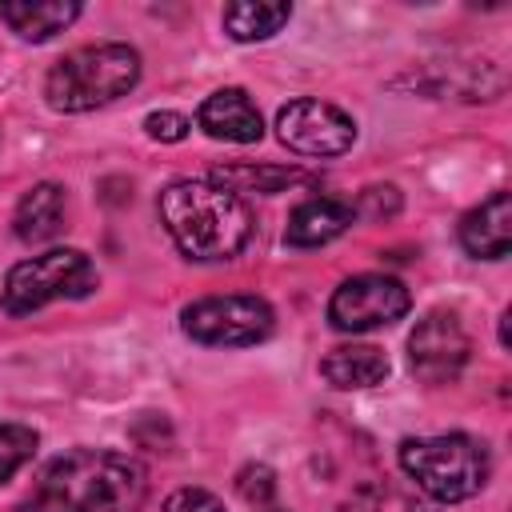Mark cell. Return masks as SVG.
<instances>
[{"label": "cell", "instance_id": "obj_1", "mask_svg": "<svg viewBox=\"0 0 512 512\" xmlns=\"http://www.w3.org/2000/svg\"><path fill=\"white\" fill-rule=\"evenodd\" d=\"M148 476L124 452L76 448L56 456L24 500V512H132L140 508Z\"/></svg>", "mask_w": 512, "mask_h": 512}, {"label": "cell", "instance_id": "obj_2", "mask_svg": "<svg viewBox=\"0 0 512 512\" xmlns=\"http://www.w3.org/2000/svg\"><path fill=\"white\" fill-rule=\"evenodd\" d=\"M160 220L188 260H232L252 236L244 196L216 180H172L160 192Z\"/></svg>", "mask_w": 512, "mask_h": 512}, {"label": "cell", "instance_id": "obj_3", "mask_svg": "<svg viewBox=\"0 0 512 512\" xmlns=\"http://www.w3.org/2000/svg\"><path fill=\"white\" fill-rule=\"evenodd\" d=\"M140 80V56L128 44H88L56 60L44 96L56 112H88L120 100Z\"/></svg>", "mask_w": 512, "mask_h": 512}, {"label": "cell", "instance_id": "obj_4", "mask_svg": "<svg viewBox=\"0 0 512 512\" xmlns=\"http://www.w3.org/2000/svg\"><path fill=\"white\" fill-rule=\"evenodd\" d=\"M400 468L440 504L468 500L488 480V452L480 440L448 432V436H420L400 444Z\"/></svg>", "mask_w": 512, "mask_h": 512}, {"label": "cell", "instance_id": "obj_5", "mask_svg": "<svg viewBox=\"0 0 512 512\" xmlns=\"http://www.w3.org/2000/svg\"><path fill=\"white\" fill-rule=\"evenodd\" d=\"M96 288V268L76 248H52L44 256L20 260L4 280V312L24 316L52 300H76Z\"/></svg>", "mask_w": 512, "mask_h": 512}, {"label": "cell", "instance_id": "obj_6", "mask_svg": "<svg viewBox=\"0 0 512 512\" xmlns=\"http://www.w3.org/2000/svg\"><path fill=\"white\" fill-rule=\"evenodd\" d=\"M184 332L212 348H244L260 344L272 332V308L260 296H204L184 308Z\"/></svg>", "mask_w": 512, "mask_h": 512}, {"label": "cell", "instance_id": "obj_7", "mask_svg": "<svg viewBox=\"0 0 512 512\" xmlns=\"http://www.w3.org/2000/svg\"><path fill=\"white\" fill-rule=\"evenodd\" d=\"M408 288L396 276H380V272H364L344 280L332 300H328V320L340 332H372L384 328L392 320H400L408 312Z\"/></svg>", "mask_w": 512, "mask_h": 512}, {"label": "cell", "instance_id": "obj_8", "mask_svg": "<svg viewBox=\"0 0 512 512\" xmlns=\"http://www.w3.org/2000/svg\"><path fill=\"white\" fill-rule=\"evenodd\" d=\"M276 136L300 156H340L356 140V124L328 100H292L276 112Z\"/></svg>", "mask_w": 512, "mask_h": 512}, {"label": "cell", "instance_id": "obj_9", "mask_svg": "<svg viewBox=\"0 0 512 512\" xmlns=\"http://www.w3.org/2000/svg\"><path fill=\"white\" fill-rule=\"evenodd\" d=\"M468 352H472V340L456 312H428L408 336V360L424 384L456 380L460 368L468 364Z\"/></svg>", "mask_w": 512, "mask_h": 512}, {"label": "cell", "instance_id": "obj_10", "mask_svg": "<svg viewBox=\"0 0 512 512\" xmlns=\"http://www.w3.org/2000/svg\"><path fill=\"white\" fill-rule=\"evenodd\" d=\"M196 124L212 140H232V144H252V140L264 136L260 112H256V104H252V96L244 88H220V92H212L200 104Z\"/></svg>", "mask_w": 512, "mask_h": 512}, {"label": "cell", "instance_id": "obj_11", "mask_svg": "<svg viewBox=\"0 0 512 512\" xmlns=\"http://www.w3.org/2000/svg\"><path fill=\"white\" fill-rule=\"evenodd\" d=\"M460 244L476 260H500L512 248V196L492 192L480 208H472L460 220Z\"/></svg>", "mask_w": 512, "mask_h": 512}, {"label": "cell", "instance_id": "obj_12", "mask_svg": "<svg viewBox=\"0 0 512 512\" xmlns=\"http://www.w3.org/2000/svg\"><path fill=\"white\" fill-rule=\"evenodd\" d=\"M352 220H356L352 204H344V200H336V196H312V200H304V204L288 216L284 240H288L292 248H320V244L336 240Z\"/></svg>", "mask_w": 512, "mask_h": 512}, {"label": "cell", "instance_id": "obj_13", "mask_svg": "<svg viewBox=\"0 0 512 512\" xmlns=\"http://www.w3.org/2000/svg\"><path fill=\"white\" fill-rule=\"evenodd\" d=\"M0 16L16 36L40 44V40H52L56 32H64L80 16V4L76 0H8V4H0Z\"/></svg>", "mask_w": 512, "mask_h": 512}, {"label": "cell", "instance_id": "obj_14", "mask_svg": "<svg viewBox=\"0 0 512 512\" xmlns=\"http://www.w3.org/2000/svg\"><path fill=\"white\" fill-rule=\"evenodd\" d=\"M320 372L332 388H372L388 376V356L372 344H340L320 360Z\"/></svg>", "mask_w": 512, "mask_h": 512}, {"label": "cell", "instance_id": "obj_15", "mask_svg": "<svg viewBox=\"0 0 512 512\" xmlns=\"http://www.w3.org/2000/svg\"><path fill=\"white\" fill-rule=\"evenodd\" d=\"M60 220H64V188L60 184H36L16 204V220L12 224H16V236L24 244H40V240L60 232Z\"/></svg>", "mask_w": 512, "mask_h": 512}, {"label": "cell", "instance_id": "obj_16", "mask_svg": "<svg viewBox=\"0 0 512 512\" xmlns=\"http://www.w3.org/2000/svg\"><path fill=\"white\" fill-rule=\"evenodd\" d=\"M288 16H292L288 4H252V0H244V4H228L224 8V32L232 40H240V44L268 40L288 24Z\"/></svg>", "mask_w": 512, "mask_h": 512}, {"label": "cell", "instance_id": "obj_17", "mask_svg": "<svg viewBox=\"0 0 512 512\" xmlns=\"http://www.w3.org/2000/svg\"><path fill=\"white\" fill-rule=\"evenodd\" d=\"M216 184H224L228 192L244 196V192H260V196H272V192H284L288 184L304 180L300 168H272V164H224L212 172Z\"/></svg>", "mask_w": 512, "mask_h": 512}, {"label": "cell", "instance_id": "obj_18", "mask_svg": "<svg viewBox=\"0 0 512 512\" xmlns=\"http://www.w3.org/2000/svg\"><path fill=\"white\" fill-rule=\"evenodd\" d=\"M36 452V432L24 428V424H0V484L20 468L28 464Z\"/></svg>", "mask_w": 512, "mask_h": 512}, {"label": "cell", "instance_id": "obj_19", "mask_svg": "<svg viewBox=\"0 0 512 512\" xmlns=\"http://www.w3.org/2000/svg\"><path fill=\"white\" fill-rule=\"evenodd\" d=\"M352 212H356V216H364V220L396 216V212H400V192H396L392 184H372V188H364V192H360V200L352 204Z\"/></svg>", "mask_w": 512, "mask_h": 512}, {"label": "cell", "instance_id": "obj_20", "mask_svg": "<svg viewBox=\"0 0 512 512\" xmlns=\"http://www.w3.org/2000/svg\"><path fill=\"white\" fill-rule=\"evenodd\" d=\"M236 492H240L248 504H268L272 492H276L272 468H264V464H248V468H240V476H236Z\"/></svg>", "mask_w": 512, "mask_h": 512}, {"label": "cell", "instance_id": "obj_21", "mask_svg": "<svg viewBox=\"0 0 512 512\" xmlns=\"http://www.w3.org/2000/svg\"><path fill=\"white\" fill-rule=\"evenodd\" d=\"M164 512H224V504L204 488H180L164 500Z\"/></svg>", "mask_w": 512, "mask_h": 512}, {"label": "cell", "instance_id": "obj_22", "mask_svg": "<svg viewBox=\"0 0 512 512\" xmlns=\"http://www.w3.org/2000/svg\"><path fill=\"white\" fill-rule=\"evenodd\" d=\"M144 128H148V136L152 140H164V144H176V140H184L188 136V120L180 116V112H152L148 120H144Z\"/></svg>", "mask_w": 512, "mask_h": 512}]
</instances>
